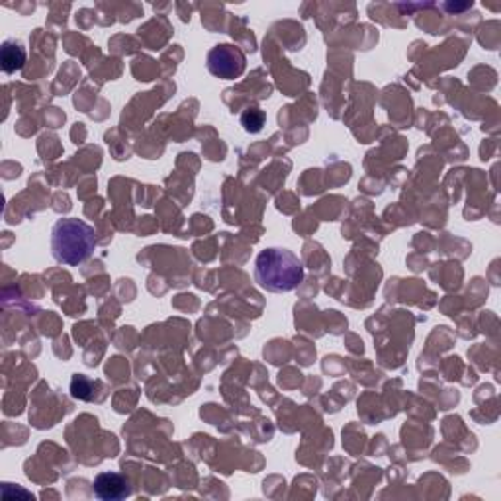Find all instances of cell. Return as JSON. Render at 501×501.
<instances>
[{
    "mask_svg": "<svg viewBox=\"0 0 501 501\" xmlns=\"http://www.w3.org/2000/svg\"><path fill=\"white\" fill-rule=\"evenodd\" d=\"M255 280L267 292H290L304 280V265L292 250L270 247L255 259Z\"/></svg>",
    "mask_w": 501,
    "mask_h": 501,
    "instance_id": "cell-1",
    "label": "cell"
},
{
    "mask_svg": "<svg viewBox=\"0 0 501 501\" xmlns=\"http://www.w3.org/2000/svg\"><path fill=\"white\" fill-rule=\"evenodd\" d=\"M132 494L127 480L122 474L104 472L94 480V496L104 501H118Z\"/></svg>",
    "mask_w": 501,
    "mask_h": 501,
    "instance_id": "cell-4",
    "label": "cell"
},
{
    "mask_svg": "<svg viewBox=\"0 0 501 501\" xmlns=\"http://www.w3.org/2000/svg\"><path fill=\"white\" fill-rule=\"evenodd\" d=\"M94 227L78 218H65L52 229V253L63 265L77 267L94 253Z\"/></svg>",
    "mask_w": 501,
    "mask_h": 501,
    "instance_id": "cell-2",
    "label": "cell"
},
{
    "mask_svg": "<svg viewBox=\"0 0 501 501\" xmlns=\"http://www.w3.org/2000/svg\"><path fill=\"white\" fill-rule=\"evenodd\" d=\"M265 112L259 108H247L242 114V126L249 134H259L265 127Z\"/></svg>",
    "mask_w": 501,
    "mask_h": 501,
    "instance_id": "cell-6",
    "label": "cell"
},
{
    "mask_svg": "<svg viewBox=\"0 0 501 501\" xmlns=\"http://www.w3.org/2000/svg\"><path fill=\"white\" fill-rule=\"evenodd\" d=\"M208 71L224 81H232V78L242 77L245 71V55L239 47L232 44H222L209 49L206 59Z\"/></svg>",
    "mask_w": 501,
    "mask_h": 501,
    "instance_id": "cell-3",
    "label": "cell"
},
{
    "mask_svg": "<svg viewBox=\"0 0 501 501\" xmlns=\"http://www.w3.org/2000/svg\"><path fill=\"white\" fill-rule=\"evenodd\" d=\"M0 63H3L4 73H16L26 63L24 47L16 42H4L0 47Z\"/></svg>",
    "mask_w": 501,
    "mask_h": 501,
    "instance_id": "cell-5",
    "label": "cell"
}]
</instances>
